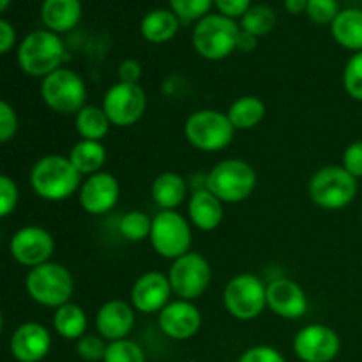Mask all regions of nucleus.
Listing matches in <instances>:
<instances>
[{"label":"nucleus","instance_id":"39448f33","mask_svg":"<svg viewBox=\"0 0 362 362\" xmlns=\"http://www.w3.org/2000/svg\"><path fill=\"white\" fill-rule=\"evenodd\" d=\"M258 184L257 172L244 159L219 161L205 180V187L223 204H240L255 193Z\"/></svg>","mask_w":362,"mask_h":362},{"label":"nucleus","instance_id":"393cba45","mask_svg":"<svg viewBox=\"0 0 362 362\" xmlns=\"http://www.w3.org/2000/svg\"><path fill=\"white\" fill-rule=\"evenodd\" d=\"M331 34L334 41L345 49L362 52V9L349 7L341 9L331 23Z\"/></svg>","mask_w":362,"mask_h":362},{"label":"nucleus","instance_id":"aec40b11","mask_svg":"<svg viewBox=\"0 0 362 362\" xmlns=\"http://www.w3.org/2000/svg\"><path fill=\"white\" fill-rule=\"evenodd\" d=\"M52 349V336L45 325L27 322L14 331L11 338V352L20 362H39L45 359Z\"/></svg>","mask_w":362,"mask_h":362},{"label":"nucleus","instance_id":"a878e982","mask_svg":"<svg viewBox=\"0 0 362 362\" xmlns=\"http://www.w3.org/2000/svg\"><path fill=\"white\" fill-rule=\"evenodd\" d=\"M230 122L235 131H250L257 127L267 115V106L257 95H240L230 105L228 112Z\"/></svg>","mask_w":362,"mask_h":362},{"label":"nucleus","instance_id":"37998d69","mask_svg":"<svg viewBox=\"0 0 362 362\" xmlns=\"http://www.w3.org/2000/svg\"><path fill=\"white\" fill-rule=\"evenodd\" d=\"M14 41H16V32L13 25L6 20H0V55L9 52L14 46Z\"/></svg>","mask_w":362,"mask_h":362},{"label":"nucleus","instance_id":"5701e85b","mask_svg":"<svg viewBox=\"0 0 362 362\" xmlns=\"http://www.w3.org/2000/svg\"><path fill=\"white\" fill-rule=\"evenodd\" d=\"M152 202L159 211H177L187 198V184L177 172H163L151 186Z\"/></svg>","mask_w":362,"mask_h":362},{"label":"nucleus","instance_id":"58836bf2","mask_svg":"<svg viewBox=\"0 0 362 362\" xmlns=\"http://www.w3.org/2000/svg\"><path fill=\"white\" fill-rule=\"evenodd\" d=\"M18 131V115L9 103L0 99V144L13 140Z\"/></svg>","mask_w":362,"mask_h":362},{"label":"nucleus","instance_id":"bb28decb","mask_svg":"<svg viewBox=\"0 0 362 362\" xmlns=\"http://www.w3.org/2000/svg\"><path fill=\"white\" fill-rule=\"evenodd\" d=\"M67 158L81 177H88L103 172V166L106 163V148L103 141L78 140Z\"/></svg>","mask_w":362,"mask_h":362},{"label":"nucleus","instance_id":"ea45409f","mask_svg":"<svg viewBox=\"0 0 362 362\" xmlns=\"http://www.w3.org/2000/svg\"><path fill=\"white\" fill-rule=\"evenodd\" d=\"M343 168L356 179H362V140H356L343 152Z\"/></svg>","mask_w":362,"mask_h":362},{"label":"nucleus","instance_id":"c756f323","mask_svg":"<svg viewBox=\"0 0 362 362\" xmlns=\"http://www.w3.org/2000/svg\"><path fill=\"white\" fill-rule=\"evenodd\" d=\"M276 21H278V16L272 7L257 4V6H251L247 13L240 18V30L255 35L257 39L264 37L274 30Z\"/></svg>","mask_w":362,"mask_h":362},{"label":"nucleus","instance_id":"dca6fc26","mask_svg":"<svg viewBox=\"0 0 362 362\" xmlns=\"http://www.w3.org/2000/svg\"><path fill=\"white\" fill-rule=\"evenodd\" d=\"M202 311L191 300H170L158 313V324L163 334L175 341H186L194 338L202 327Z\"/></svg>","mask_w":362,"mask_h":362},{"label":"nucleus","instance_id":"2eb2a0df","mask_svg":"<svg viewBox=\"0 0 362 362\" xmlns=\"http://www.w3.org/2000/svg\"><path fill=\"white\" fill-rule=\"evenodd\" d=\"M120 198V184L110 172H98L85 177L78 189V202L90 216L108 214Z\"/></svg>","mask_w":362,"mask_h":362},{"label":"nucleus","instance_id":"20e7f679","mask_svg":"<svg viewBox=\"0 0 362 362\" xmlns=\"http://www.w3.org/2000/svg\"><path fill=\"white\" fill-rule=\"evenodd\" d=\"M359 184L343 166L327 165L317 170L308 182L311 202L324 211H341L357 197Z\"/></svg>","mask_w":362,"mask_h":362},{"label":"nucleus","instance_id":"49530a36","mask_svg":"<svg viewBox=\"0 0 362 362\" xmlns=\"http://www.w3.org/2000/svg\"><path fill=\"white\" fill-rule=\"evenodd\" d=\"M9 4H11V0H0V13L7 9V6H9Z\"/></svg>","mask_w":362,"mask_h":362},{"label":"nucleus","instance_id":"f3484780","mask_svg":"<svg viewBox=\"0 0 362 362\" xmlns=\"http://www.w3.org/2000/svg\"><path fill=\"white\" fill-rule=\"evenodd\" d=\"M168 274L151 271L138 276L131 286V306L144 315H158L172 300Z\"/></svg>","mask_w":362,"mask_h":362},{"label":"nucleus","instance_id":"72a5a7b5","mask_svg":"<svg viewBox=\"0 0 362 362\" xmlns=\"http://www.w3.org/2000/svg\"><path fill=\"white\" fill-rule=\"evenodd\" d=\"M343 87L356 101L362 103V52L354 53L343 69Z\"/></svg>","mask_w":362,"mask_h":362},{"label":"nucleus","instance_id":"a18cd8bd","mask_svg":"<svg viewBox=\"0 0 362 362\" xmlns=\"http://www.w3.org/2000/svg\"><path fill=\"white\" fill-rule=\"evenodd\" d=\"M308 0H285V9L290 14H303L306 13Z\"/></svg>","mask_w":362,"mask_h":362},{"label":"nucleus","instance_id":"4be33fe9","mask_svg":"<svg viewBox=\"0 0 362 362\" xmlns=\"http://www.w3.org/2000/svg\"><path fill=\"white\" fill-rule=\"evenodd\" d=\"M83 7L80 0H45L41 6V20L46 30L55 34L69 32L80 23Z\"/></svg>","mask_w":362,"mask_h":362},{"label":"nucleus","instance_id":"e433bc0d","mask_svg":"<svg viewBox=\"0 0 362 362\" xmlns=\"http://www.w3.org/2000/svg\"><path fill=\"white\" fill-rule=\"evenodd\" d=\"M18 198V186L11 177L0 175V218H6L16 209Z\"/></svg>","mask_w":362,"mask_h":362},{"label":"nucleus","instance_id":"de8ad7c7","mask_svg":"<svg viewBox=\"0 0 362 362\" xmlns=\"http://www.w3.org/2000/svg\"><path fill=\"white\" fill-rule=\"evenodd\" d=\"M0 332H2V315H0Z\"/></svg>","mask_w":362,"mask_h":362},{"label":"nucleus","instance_id":"cd10ccee","mask_svg":"<svg viewBox=\"0 0 362 362\" xmlns=\"http://www.w3.org/2000/svg\"><path fill=\"white\" fill-rule=\"evenodd\" d=\"M53 327L60 338L78 341L87 332V313L80 304L66 303L64 306L57 308L55 313H53Z\"/></svg>","mask_w":362,"mask_h":362},{"label":"nucleus","instance_id":"f704fd0d","mask_svg":"<svg viewBox=\"0 0 362 362\" xmlns=\"http://www.w3.org/2000/svg\"><path fill=\"white\" fill-rule=\"evenodd\" d=\"M339 11L338 0H308L306 14L317 25H331Z\"/></svg>","mask_w":362,"mask_h":362},{"label":"nucleus","instance_id":"c85d7f7f","mask_svg":"<svg viewBox=\"0 0 362 362\" xmlns=\"http://www.w3.org/2000/svg\"><path fill=\"white\" fill-rule=\"evenodd\" d=\"M74 127H76L80 140L101 141L103 138L108 136L110 129H112V122H110L101 106L85 105L74 115Z\"/></svg>","mask_w":362,"mask_h":362},{"label":"nucleus","instance_id":"b1692460","mask_svg":"<svg viewBox=\"0 0 362 362\" xmlns=\"http://www.w3.org/2000/svg\"><path fill=\"white\" fill-rule=\"evenodd\" d=\"M180 28V20L172 9L148 11L140 21V32L151 45H165L172 41Z\"/></svg>","mask_w":362,"mask_h":362},{"label":"nucleus","instance_id":"6ab92c4d","mask_svg":"<svg viewBox=\"0 0 362 362\" xmlns=\"http://www.w3.org/2000/svg\"><path fill=\"white\" fill-rule=\"evenodd\" d=\"M136 322V311L131 306V303L120 299L106 300L101 304L94 318V325L98 334L105 341H119L126 339L131 334Z\"/></svg>","mask_w":362,"mask_h":362},{"label":"nucleus","instance_id":"7ed1b4c3","mask_svg":"<svg viewBox=\"0 0 362 362\" xmlns=\"http://www.w3.org/2000/svg\"><path fill=\"white\" fill-rule=\"evenodd\" d=\"M67 59L66 45L52 30H34L18 48V64L28 76L45 78L60 69Z\"/></svg>","mask_w":362,"mask_h":362},{"label":"nucleus","instance_id":"f03ea898","mask_svg":"<svg viewBox=\"0 0 362 362\" xmlns=\"http://www.w3.org/2000/svg\"><path fill=\"white\" fill-rule=\"evenodd\" d=\"M239 35L240 25L235 20L219 13H209L194 25L191 42L202 59L218 62L237 52Z\"/></svg>","mask_w":362,"mask_h":362},{"label":"nucleus","instance_id":"09e8293b","mask_svg":"<svg viewBox=\"0 0 362 362\" xmlns=\"http://www.w3.org/2000/svg\"><path fill=\"white\" fill-rule=\"evenodd\" d=\"M187 362H197V361H187Z\"/></svg>","mask_w":362,"mask_h":362},{"label":"nucleus","instance_id":"f8f14e48","mask_svg":"<svg viewBox=\"0 0 362 362\" xmlns=\"http://www.w3.org/2000/svg\"><path fill=\"white\" fill-rule=\"evenodd\" d=\"M101 108L112 126L131 127L144 117L147 110V94L140 83H122L117 81L105 92Z\"/></svg>","mask_w":362,"mask_h":362},{"label":"nucleus","instance_id":"4468645a","mask_svg":"<svg viewBox=\"0 0 362 362\" xmlns=\"http://www.w3.org/2000/svg\"><path fill=\"white\" fill-rule=\"evenodd\" d=\"M11 255L25 267H37L46 264L55 251V240L48 230L41 226H23L13 235L9 244Z\"/></svg>","mask_w":362,"mask_h":362},{"label":"nucleus","instance_id":"4c0bfd02","mask_svg":"<svg viewBox=\"0 0 362 362\" xmlns=\"http://www.w3.org/2000/svg\"><path fill=\"white\" fill-rule=\"evenodd\" d=\"M237 362H286V359L274 346L257 345L247 349Z\"/></svg>","mask_w":362,"mask_h":362},{"label":"nucleus","instance_id":"1a4fd4ad","mask_svg":"<svg viewBox=\"0 0 362 362\" xmlns=\"http://www.w3.org/2000/svg\"><path fill=\"white\" fill-rule=\"evenodd\" d=\"M41 98L55 113L76 115L87 105V85L76 71L60 67L42 78Z\"/></svg>","mask_w":362,"mask_h":362},{"label":"nucleus","instance_id":"423d86ee","mask_svg":"<svg viewBox=\"0 0 362 362\" xmlns=\"http://www.w3.org/2000/svg\"><path fill=\"white\" fill-rule=\"evenodd\" d=\"M25 286L35 303L55 310L71 303V296L74 292L73 274L69 269L57 262H46L32 267L25 279Z\"/></svg>","mask_w":362,"mask_h":362},{"label":"nucleus","instance_id":"ddd939ff","mask_svg":"<svg viewBox=\"0 0 362 362\" xmlns=\"http://www.w3.org/2000/svg\"><path fill=\"white\" fill-rule=\"evenodd\" d=\"M341 350V339L332 327L310 324L293 336V352L303 362H332Z\"/></svg>","mask_w":362,"mask_h":362},{"label":"nucleus","instance_id":"6e6552de","mask_svg":"<svg viewBox=\"0 0 362 362\" xmlns=\"http://www.w3.org/2000/svg\"><path fill=\"white\" fill-rule=\"evenodd\" d=\"M148 243L159 257L173 262L191 251L193 226L179 211H159L152 218Z\"/></svg>","mask_w":362,"mask_h":362},{"label":"nucleus","instance_id":"79ce46f5","mask_svg":"<svg viewBox=\"0 0 362 362\" xmlns=\"http://www.w3.org/2000/svg\"><path fill=\"white\" fill-rule=\"evenodd\" d=\"M141 64L136 59H126L119 66V81L122 83H140Z\"/></svg>","mask_w":362,"mask_h":362},{"label":"nucleus","instance_id":"9b49d317","mask_svg":"<svg viewBox=\"0 0 362 362\" xmlns=\"http://www.w3.org/2000/svg\"><path fill=\"white\" fill-rule=\"evenodd\" d=\"M168 279L173 296L177 299L194 303L211 286L212 267L204 255L189 251V253L182 255L172 262Z\"/></svg>","mask_w":362,"mask_h":362},{"label":"nucleus","instance_id":"8fccbe9b","mask_svg":"<svg viewBox=\"0 0 362 362\" xmlns=\"http://www.w3.org/2000/svg\"><path fill=\"white\" fill-rule=\"evenodd\" d=\"M361 320H362V315H361Z\"/></svg>","mask_w":362,"mask_h":362},{"label":"nucleus","instance_id":"7c9ffc66","mask_svg":"<svg viewBox=\"0 0 362 362\" xmlns=\"http://www.w3.org/2000/svg\"><path fill=\"white\" fill-rule=\"evenodd\" d=\"M152 218L147 212L129 211L120 218L119 232L129 243H144L151 237Z\"/></svg>","mask_w":362,"mask_h":362},{"label":"nucleus","instance_id":"c9c22d12","mask_svg":"<svg viewBox=\"0 0 362 362\" xmlns=\"http://www.w3.org/2000/svg\"><path fill=\"white\" fill-rule=\"evenodd\" d=\"M108 341L99 334H85L76 341V354L87 362H98L105 359Z\"/></svg>","mask_w":362,"mask_h":362},{"label":"nucleus","instance_id":"9d476101","mask_svg":"<svg viewBox=\"0 0 362 362\" xmlns=\"http://www.w3.org/2000/svg\"><path fill=\"white\" fill-rule=\"evenodd\" d=\"M223 306L237 320H255L267 310V285L250 272L233 276L223 290Z\"/></svg>","mask_w":362,"mask_h":362},{"label":"nucleus","instance_id":"f257e3e1","mask_svg":"<svg viewBox=\"0 0 362 362\" xmlns=\"http://www.w3.org/2000/svg\"><path fill=\"white\" fill-rule=\"evenodd\" d=\"M83 177L67 156L48 154L39 159L30 172V186L39 198L62 202L78 193Z\"/></svg>","mask_w":362,"mask_h":362},{"label":"nucleus","instance_id":"2f4dec72","mask_svg":"<svg viewBox=\"0 0 362 362\" xmlns=\"http://www.w3.org/2000/svg\"><path fill=\"white\" fill-rule=\"evenodd\" d=\"M103 362H147V359L144 349L136 341L126 338L108 343Z\"/></svg>","mask_w":362,"mask_h":362},{"label":"nucleus","instance_id":"412c9836","mask_svg":"<svg viewBox=\"0 0 362 362\" xmlns=\"http://www.w3.org/2000/svg\"><path fill=\"white\" fill-rule=\"evenodd\" d=\"M187 216L191 226L200 232H214L225 219V204L214 193L204 187L194 191L187 202Z\"/></svg>","mask_w":362,"mask_h":362},{"label":"nucleus","instance_id":"a19ab883","mask_svg":"<svg viewBox=\"0 0 362 362\" xmlns=\"http://www.w3.org/2000/svg\"><path fill=\"white\" fill-rule=\"evenodd\" d=\"M214 6L218 7L219 14L232 20H240L247 13L253 0H214Z\"/></svg>","mask_w":362,"mask_h":362},{"label":"nucleus","instance_id":"0eeeda50","mask_svg":"<svg viewBox=\"0 0 362 362\" xmlns=\"http://www.w3.org/2000/svg\"><path fill=\"white\" fill-rule=\"evenodd\" d=\"M184 134L191 147L197 151L219 152L232 144L235 129L225 112L205 108L187 117Z\"/></svg>","mask_w":362,"mask_h":362},{"label":"nucleus","instance_id":"c03bdc74","mask_svg":"<svg viewBox=\"0 0 362 362\" xmlns=\"http://www.w3.org/2000/svg\"><path fill=\"white\" fill-rule=\"evenodd\" d=\"M257 42L258 39L255 37V35L247 34V32L240 30V35H239V42H237V49L243 53H250L253 52L255 48H257Z\"/></svg>","mask_w":362,"mask_h":362},{"label":"nucleus","instance_id":"473e14b6","mask_svg":"<svg viewBox=\"0 0 362 362\" xmlns=\"http://www.w3.org/2000/svg\"><path fill=\"white\" fill-rule=\"evenodd\" d=\"M170 9L177 14L180 21H198L211 13L214 0H168Z\"/></svg>","mask_w":362,"mask_h":362},{"label":"nucleus","instance_id":"a211bd4d","mask_svg":"<svg viewBox=\"0 0 362 362\" xmlns=\"http://www.w3.org/2000/svg\"><path fill=\"white\" fill-rule=\"evenodd\" d=\"M267 308L279 318L300 320L310 310V299L299 283L278 278L267 285Z\"/></svg>","mask_w":362,"mask_h":362}]
</instances>
